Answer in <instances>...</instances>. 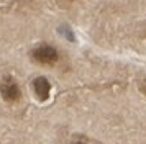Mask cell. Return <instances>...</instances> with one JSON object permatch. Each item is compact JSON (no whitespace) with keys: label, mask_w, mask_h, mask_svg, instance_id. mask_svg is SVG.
I'll return each instance as SVG.
<instances>
[{"label":"cell","mask_w":146,"mask_h":144,"mask_svg":"<svg viewBox=\"0 0 146 144\" xmlns=\"http://www.w3.org/2000/svg\"><path fill=\"white\" fill-rule=\"evenodd\" d=\"M31 57H33V61H36L38 64L54 65L59 61V52H58V49L53 48V46L43 44V46H38L36 49H33Z\"/></svg>","instance_id":"1"},{"label":"cell","mask_w":146,"mask_h":144,"mask_svg":"<svg viewBox=\"0 0 146 144\" xmlns=\"http://www.w3.org/2000/svg\"><path fill=\"white\" fill-rule=\"evenodd\" d=\"M33 90L36 93L38 100L44 102L49 98V93H51V84L48 82V79L44 77H38L33 80Z\"/></svg>","instance_id":"3"},{"label":"cell","mask_w":146,"mask_h":144,"mask_svg":"<svg viewBox=\"0 0 146 144\" xmlns=\"http://www.w3.org/2000/svg\"><path fill=\"white\" fill-rule=\"evenodd\" d=\"M72 144H86V143H82V141H77V143H72Z\"/></svg>","instance_id":"4"},{"label":"cell","mask_w":146,"mask_h":144,"mask_svg":"<svg viewBox=\"0 0 146 144\" xmlns=\"http://www.w3.org/2000/svg\"><path fill=\"white\" fill-rule=\"evenodd\" d=\"M0 93H2V98L7 103H17L21 98L20 85L17 84V80L13 77H10V75L3 77V80L0 82Z\"/></svg>","instance_id":"2"}]
</instances>
